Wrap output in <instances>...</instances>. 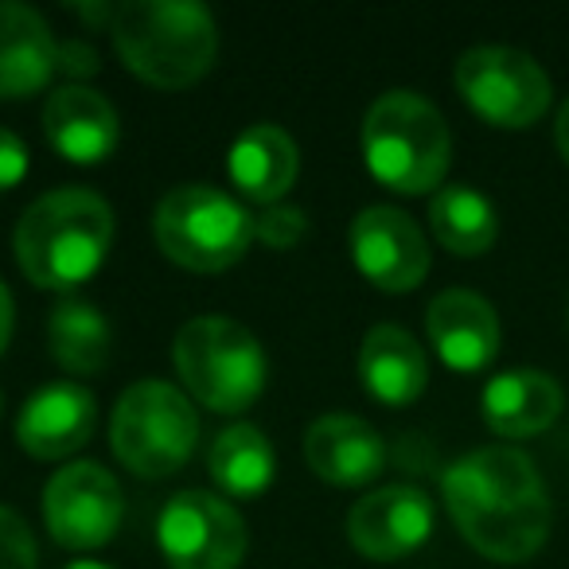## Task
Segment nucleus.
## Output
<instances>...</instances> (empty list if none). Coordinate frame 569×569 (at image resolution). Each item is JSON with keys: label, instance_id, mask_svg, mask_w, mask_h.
<instances>
[{"label": "nucleus", "instance_id": "obj_6", "mask_svg": "<svg viewBox=\"0 0 569 569\" xmlns=\"http://www.w3.org/2000/svg\"><path fill=\"white\" fill-rule=\"evenodd\" d=\"M157 246L183 269L219 273L253 242V214L214 183H176L152 214Z\"/></svg>", "mask_w": 569, "mask_h": 569}, {"label": "nucleus", "instance_id": "obj_4", "mask_svg": "<svg viewBox=\"0 0 569 569\" xmlns=\"http://www.w3.org/2000/svg\"><path fill=\"white\" fill-rule=\"evenodd\" d=\"M367 172L390 191L426 196L441 188L452 160V137L441 110L418 90H387L363 118Z\"/></svg>", "mask_w": 569, "mask_h": 569}, {"label": "nucleus", "instance_id": "obj_30", "mask_svg": "<svg viewBox=\"0 0 569 569\" xmlns=\"http://www.w3.org/2000/svg\"><path fill=\"white\" fill-rule=\"evenodd\" d=\"M63 569H113V566H106V561H71Z\"/></svg>", "mask_w": 569, "mask_h": 569}, {"label": "nucleus", "instance_id": "obj_7", "mask_svg": "<svg viewBox=\"0 0 569 569\" xmlns=\"http://www.w3.org/2000/svg\"><path fill=\"white\" fill-rule=\"evenodd\" d=\"M199 441V418L180 387L141 379L118 398L110 418V445L129 472L164 480L191 460Z\"/></svg>", "mask_w": 569, "mask_h": 569}, {"label": "nucleus", "instance_id": "obj_31", "mask_svg": "<svg viewBox=\"0 0 569 569\" xmlns=\"http://www.w3.org/2000/svg\"><path fill=\"white\" fill-rule=\"evenodd\" d=\"M0 410H4V390H0Z\"/></svg>", "mask_w": 569, "mask_h": 569}, {"label": "nucleus", "instance_id": "obj_17", "mask_svg": "<svg viewBox=\"0 0 569 569\" xmlns=\"http://www.w3.org/2000/svg\"><path fill=\"white\" fill-rule=\"evenodd\" d=\"M59 71V43L28 4L0 0V98H28Z\"/></svg>", "mask_w": 569, "mask_h": 569}, {"label": "nucleus", "instance_id": "obj_2", "mask_svg": "<svg viewBox=\"0 0 569 569\" xmlns=\"http://www.w3.org/2000/svg\"><path fill=\"white\" fill-rule=\"evenodd\" d=\"M113 242V211L90 188H56L17 222V261L40 289H74L98 273Z\"/></svg>", "mask_w": 569, "mask_h": 569}, {"label": "nucleus", "instance_id": "obj_19", "mask_svg": "<svg viewBox=\"0 0 569 569\" xmlns=\"http://www.w3.org/2000/svg\"><path fill=\"white\" fill-rule=\"evenodd\" d=\"M227 168L234 188L242 191L253 203H281V196L293 188L297 172H301V152L297 141L284 133L273 121H258V126H246L234 137L227 152Z\"/></svg>", "mask_w": 569, "mask_h": 569}, {"label": "nucleus", "instance_id": "obj_20", "mask_svg": "<svg viewBox=\"0 0 569 569\" xmlns=\"http://www.w3.org/2000/svg\"><path fill=\"white\" fill-rule=\"evenodd\" d=\"M363 390L382 406H410L429 382L426 348L398 325H375L359 348Z\"/></svg>", "mask_w": 569, "mask_h": 569}, {"label": "nucleus", "instance_id": "obj_3", "mask_svg": "<svg viewBox=\"0 0 569 569\" xmlns=\"http://www.w3.org/2000/svg\"><path fill=\"white\" fill-rule=\"evenodd\" d=\"M110 32L129 71L160 90L191 87L219 56V28L199 0H126Z\"/></svg>", "mask_w": 569, "mask_h": 569}, {"label": "nucleus", "instance_id": "obj_9", "mask_svg": "<svg viewBox=\"0 0 569 569\" xmlns=\"http://www.w3.org/2000/svg\"><path fill=\"white\" fill-rule=\"evenodd\" d=\"M157 546L172 569H238L246 558V522L214 491H176L157 515Z\"/></svg>", "mask_w": 569, "mask_h": 569}, {"label": "nucleus", "instance_id": "obj_11", "mask_svg": "<svg viewBox=\"0 0 569 569\" xmlns=\"http://www.w3.org/2000/svg\"><path fill=\"white\" fill-rule=\"evenodd\" d=\"M351 253L359 273L387 293H410L429 273V242L421 227L387 203L363 207L351 219Z\"/></svg>", "mask_w": 569, "mask_h": 569}, {"label": "nucleus", "instance_id": "obj_27", "mask_svg": "<svg viewBox=\"0 0 569 569\" xmlns=\"http://www.w3.org/2000/svg\"><path fill=\"white\" fill-rule=\"evenodd\" d=\"M59 71L74 74V79H82V74H94L98 71V51L90 40H63L59 43Z\"/></svg>", "mask_w": 569, "mask_h": 569}, {"label": "nucleus", "instance_id": "obj_21", "mask_svg": "<svg viewBox=\"0 0 569 569\" xmlns=\"http://www.w3.org/2000/svg\"><path fill=\"white\" fill-rule=\"evenodd\" d=\"M207 472H211L214 488L222 496L253 499L269 491L277 476V457L269 437L250 421H234L214 437L211 452H207Z\"/></svg>", "mask_w": 569, "mask_h": 569}, {"label": "nucleus", "instance_id": "obj_28", "mask_svg": "<svg viewBox=\"0 0 569 569\" xmlns=\"http://www.w3.org/2000/svg\"><path fill=\"white\" fill-rule=\"evenodd\" d=\"M12 325H17V305H12L9 284L0 277V356H4V348H9V340H12Z\"/></svg>", "mask_w": 569, "mask_h": 569}, {"label": "nucleus", "instance_id": "obj_22", "mask_svg": "<svg viewBox=\"0 0 569 569\" xmlns=\"http://www.w3.org/2000/svg\"><path fill=\"white\" fill-rule=\"evenodd\" d=\"M429 227L445 250L476 258V253H488L496 242L499 214L483 191L468 188V183H445L429 199Z\"/></svg>", "mask_w": 569, "mask_h": 569}, {"label": "nucleus", "instance_id": "obj_29", "mask_svg": "<svg viewBox=\"0 0 569 569\" xmlns=\"http://www.w3.org/2000/svg\"><path fill=\"white\" fill-rule=\"evenodd\" d=\"M553 141H558V152H561V160L569 164V98L561 102V110H558V126H553Z\"/></svg>", "mask_w": 569, "mask_h": 569}, {"label": "nucleus", "instance_id": "obj_23", "mask_svg": "<svg viewBox=\"0 0 569 569\" xmlns=\"http://www.w3.org/2000/svg\"><path fill=\"white\" fill-rule=\"evenodd\" d=\"M48 343L51 356L71 375H98L110 363L113 332L106 312L94 301L63 297L48 317Z\"/></svg>", "mask_w": 569, "mask_h": 569}, {"label": "nucleus", "instance_id": "obj_25", "mask_svg": "<svg viewBox=\"0 0 569 569\" xmlns=\"http://www.w3.org/2000/svg\"><path fill=\"white\" fill-rule=\"evenodd\" d=\"M40 546L28 522L12 507H0V569H36Z\"/></svg>", "mask_w": 569, "mask_h": 569}, {"label": "nucleus", "instance_id": "obj_5", "mask_svg": "<svg viewBox=\"0 0 569 569\" xmlns=\"http://www.w3.org/2000/svg\"><path fill=\"white\" fill-rule=\"evenodd\" d=\"M172 363L188 395L214 413H242L266 390V348L230 317H191L172 340Z\"/></svg>", "mask_w": 569, "mask_h": 569}, {"label": "nucleus", "instance_id": "obj_13", "mask_svg": "<svg viewBox=\"0 0 569 569\" xmlns=\"http://www.w3.org/2000/svg\"><path fill=\"white\" fill-rule=\"evenodd\" d=\"M98 402L90 387L71 379L43 382L28 395L17 418V441L24 452L40 460H59L67 452L82 449L94 433Z\"/></svg>", "mask_w": 569, "mask_h": 569}, {"label": "nucleus", "instance_id": "obj_10", "mask_svg": "<svg viewBox=\"0 0 569 569\" xmlns=\"http://www.w3.org/2000/svg\"><path fill=\"white\" fill-rule=\"evenodd\" d=\"M126 496L113 472L98 460H74L59 468L43 488V519L59 546L94 550L106 546L121 527Z\"/></svg>", "mask_w": 569, "mask_h": 569}, {"label": "nucleus", "instance_id": "obj_1", "mask_svg": "<svg viewBox=\"0 0 569 569\" xmlns=\"http://www.w3.org/2000/svg\"><path fill=\"white\" fill-rule=\"evenodd\" d=\"M441 496L457 530L491 561L535 558L550 538V496L535 460L511 445H488L452 460Z\"/></svg>", "mask_w": 569, "mask_h": 569}, {"label": "nucleus", "instance_id": "obj_18", "mask_svg": "<svg viewBox=\"0 0 569 569\" xmlns=\"http://www.w3.org/2000/svg\"><path fill=\"white\" fill-rule=\"evenodd\" d=\"M561 406H566V395H561L558 379L535 371V367H515V371L496 375V379H488L480 398L483 421L511 441L546 433L558 421Z\"/></svg>", "mask_w": 569, "mask_h": 569}, {"label": "nucleus", "instance_id": "obj_15", "mask_svg": "<svg viewBox=\"0 0 569 569\" xmlns=\"http://www.w3.org/2000/svg\"><path fill=\"white\" fill-rule=\"evenodd\" d=\"M43 133L74 164H98L118 149L121 118L102 90L67 82L43 102Z\"/></svg>", "mask_w": 569, "mask_h": 569}, {"label": "nucleus", "instance_id": "obj_14", "mask_svg": "<svg viewBox=\"0 0 569 569\" xmlns=\"http://www.w3.org/2000/svg\"><path fill=\"white\" fill-rule=\"evenodd\" d=\"M426 332L445 367L472 375L499 356V317L472 289H445L426 312Z\"/></svg>", "mask_w": 569, "mask_h": 569}, {"label": "nucleus", "instance_id": "obj_8", "mask_svg": "<svg viewBox=\"0 0 569 569\" xmlns=\"http://www.w3.org/2000/svg\"><path fill=\"white\" fill-rule=\"evenodd\" d=\"M457 90L472 113L499 129H530L550 110V79L542 63L519 48L480 43L457 59Z\"/></svg>", "mask_w": 569, "mask_h": 569}, {"label": "nucleus", "instance_id": "obj_26", "mask_svg": "<svg viewBox=\"0 0 569 569\" xmlns=\"http://www.w3.org/2000/svg\"><path fill=\"white\" fill-rule=\"evenodd\" d=\"M28 176V144L12 129H0V191L17 188Z\"/></svg>", "mask_w": 569, "mask_h": 569}, {"label": "nucleus", "instance_id": "obj_24", "mask_svg": "<svg viewBox=\"0 0 569 569\" xmlns=\"http://www.w3.org/2000/svg\"><path fill=\"white\" fill-rule=\"evenodd\" d=\"M305 230H309V219H305V211L293 203H273L253 214V238L273 246V250H293L305 238Z\"/></svg>", "mask_w": 569, "mask_h": 569}, {"label": "nucleus", "instance_id": "obj_12", "mask_svg": "<svg viewBox=\"0 0 569 569\" xmlns=\"http://www.w3.org/2000/svg\"><path fill=\"white\" fill-rule=\"evenodd\" d=\"M348 535L356 550L375 561L406 558L433 535V499L413 483H387L356 499L348 515Z\"/></svg>", "mask_w": 569, "mask_h": 569}, {"label": "nucleus", "instance_id": "obj_16", "mask_svg": "<svg viewBox=\"0 0 569 569\" xmlns=\"http://www.w3.org/2000/svg\"><path fill=\"white\" fill-rule=\"evenodd\" d=\"M305 460L328 483H367L387 468V445L371 421L356 413H325L305 433Z\"/></svg>", "mask_w": 569, "mask_h": 569}]
</instances>
